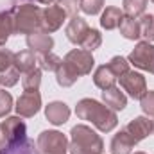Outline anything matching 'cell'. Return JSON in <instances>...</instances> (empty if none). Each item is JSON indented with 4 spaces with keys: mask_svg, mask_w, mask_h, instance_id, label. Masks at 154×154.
<instances>
[{
    "mask_svg": "<svg viewBox=\"0 0 154 154\" xmlns=\"http://www.w3.org/2000/svg\"><path fill=\"white\" fill-rule=\"evenodd\" d=\"M88 31H90V27H88L86 20L75 14V16H72V18L68 20L66 29H65V34H66V39H68L70 43L81 47V43H82V39H84V36H86Z\"/></svg>",
    "mask_w": 154,
    "mask_h": 154,
    "instance_id": "obj_12",
    "label": "cell"
},
{
    "mask_svg": "<svg viewBox=\"0 0 154 154\" xmlns=\"http://www.w3.org/2000/svg\"><path fill=\"white\" fill-rule=\"evenodd\" d=\"M75 115L81 120L91 122L100 133H111L118 125L116 111L109 109L106 104L95 99H81L75 106Z\"/></svg>",
    "mask_w": 154,
    "mask_h": 154,
    "instance_id": "obj_1",
    "label": "cell"
},
{
    "mask_svg": "<svg viewBox=\"0 0 154 154\" xmlns=\"http://www.w3.org/2000/svg\"><path fill=\"white\" fill-rule=\"evenodd\" d=\"M124 129L129 133V136L134 140V143H140L149 134H152V120L149 116H143V115L134 116Z\"/></svg>",
    "mask_w": 154,
    "mask_h": 154,
    "instance_id": "obj_10",
    "label": "cell"
},
{
    "mask_svg": "<svg viewBox=\"0 0 154 154\" xmlns=\"http://www.w3.org/2000/svg\"><path fill=\"white\" fill-rule=\"evenodd\" d=\"M66 11L57 5V4H52V5H47L43 9V16H41V31L52 34L56 31H59L66 20Z\"/></svg>",
    "mask_w": 154,
    "mask_h": 154,
    "instance_id": "obj_8",
    "label": "cell"
},
{
    "mask_svg": "<svg viewBox=\"0 0 154 154\" xmlns=\"http://www.w3.org/2000/svg\"><path fill=\"white\" fill-rule=\"evenodd\" d=\"M36 2H39V4H43V5H52V4H56L57 0H36Z\"/></svg>",
    "mask_w": 154,
    "mask_h": 154,
    "instance_id": "obj_36",
    "label": "cell"
},
{
    "mask_svg": "<svg viewBox=\"0 0 154 154\" xmlns=\"http://www.w3.org/2000/svg\"><path fill=\"white\" fill-rule=\"evenodd\" d=\"M151 2H152V4H154V0H151Z\"/></svg>",
    "mask_w": 154,
    "mask_h": 154,
    "instance_id": "obj_40",
    "label": "cell"
},
{
    "mask_svg": "<svg viewBox=\"0 0 154 154\" xmlns=\"http://www.w3.org/2000/svg\"><path fill=\"white\" fill-rule=\"evenodd\" d=\"M25 41H27L29 50H32L34 54H47V52H52L54 48V38L45 31H36L29 34Z\"/></svg>",
    "mask_w": 154,
    "mask_h": 154,
    "instance_id": "obj_13",
    "label": "cell"
},
{
    "mask_svg": "<svg viewBox=\"0 0 154 154\" xmlns=\"http://www.w3.org/2000/svg\"><path fill=\"white\" fill-rule=\"evenodd\" d=\"M11 34H14V20H13V13L9 11H2L0 13V47H4L7 43V39Z\"/></svg>",
    "mask_w": 154,
    "mask_h": 154,
    "instance_id": "obj_22",
    "label": "cell"
},
{
    "mask_svg": "<svg viewBox=\"0 0 154 154\" xmlns=\"http://www.w3.org/2000/svg\"><path fill=\"white\" fill-rule=\"evenodd\" d=\"M104 7V0H79V9L84 14H99Z\"/></svg>",
    "mask_w": 154,
    "mask_h": 154,
    "instance_id": "obj_30",
    "label": "cell"
},
{
    "mask_svg": "<svg viewBox=\"0 0 154 154\" xmlns=\"http://www.w3.org/2000/svg\"><path fill=\"white\" fill-rule=\"evenodd\" d=\"M54 74H56V81H57V84H59L61 88H70V86H74L77 82V79H79L77 72L68 65V63H65V61L59 65V68H57Z\"/></svg>",
    "mask_w": 154,
    "mask_h": 154,
    "instance_id": "obj_19",
    "label": "cell"
},
{
    "mask_svg": "<svg viewBox=\"0 0 154 154\" xmlns=\"http://www.w3.org/2000/svg\"><path fill=\"white\" fill-rule=\"evenodd\" d=\"M118 81H120V88L124 91H127V95L133 99L140 100L147 91V81H145L143 74H140V72L129 70L122 77H118Z\"/></svg>",
    "mask_w": 154,
    "mask_h": 154,
    "instance_id": "obj_7",
    "label": "cell"
},
{
    "mask_svg": "<svg viewBox=\"0 0 154 154\" xmlns=\"http://www.w3.org/2000/svg\"><path fill=\"white\" fill-rule=\"evenodd\" d=\"M41 16L43 9L34 4H20L13 11L14 20V34H32L36 31H41Z\"/></svg>",
    "mask_w": 154,
    "mask_h": 154,
    "instance_id": "obj_3",
    "label": "cell"
},
{
    "mask_svg": "<svg viewBox=\"0 0 154 154\" xmlns=\"http://www.w3.org/2000/svg\"><path fill=\"white\" fill-rule=\"evenodd\" d=\"M147 2H149V0H124V2H122V11H124L125 16L140 18V16L145 13Z\"/></svg>",
    "mask_w": 154,
    "mask_h": 154,
    "instance_id": "obj_24",
    "label": "cell"
},
{
    "mask_svg": "<svg viewBox=\"0 0 154 154\" xmlns=\"http://www.w3.org/2000/svg\"><path fill=\"white\" fill-rule=\"evenodd\" d=\"M100 45H102V34H100L97 29H90V31L86 32L84 39H82V43H81V48L93 52V50H97Z\"/></svg>",
    "mask_w": 154,
    "mask_h": 154,
    "instance_id": "obj_27",
    "label": "cell"
},
{
    "mask_svg": "<svg viewBox=\"0 0 154 154\" xmlns=\"http://www.w3.org/2000/svg\"><path fill=\"white\" fill-rule=\"evenodd\" d=\"M56 4L61 5L66 11V14H70V16H75L77 9H79V0H57Z\"/></svg>",
    "mask_w": 154,
    "mask_h": 154,
    "instance_id": "obj_34",
    "label": "cell"
},
{
    "mask_svg": "<svg viewBox=\"0 0 154 154\" xmlns=\"http://www.w3.org/2000/svg\"><path fill=\"white\" fill-rule=\"evenodd\" d=\"M7 147H9V138H7V134H5L4 125L0 124V151H4V149H7Z\"/></svg>",
    "mask_w": 154,
    "mask_h": 154,
    "instance_id": "obj_35",
    "label": "cell"
},
{
    "mask_svg": "<svg viewBox=\"0 0 154 154\" xmlns=\"http://www.w3.org/2000/svg\"><path fill=\"white\" fill-rule=\"evenodd\" d=\"M93 82H95L97 88L108 90V88L115 86L116 75L111 72V68H109L108 65H100V66H97L95 72H93Z\"/></svg>",
    "mask_w": 154,
    "mask_h": 154,
    "instance_id": "obj_17",
    "label": "cell"
},
{
    "mask_svg": "<svg viewBox=\"0 0 154 154\" xmlns=\"http://www.w3.org/2000/svg\"><path fill=\"white\" fill-rule=\"evenodd\" d=\"M36 54L32 52V50H20V52H16L14 54V66L18 68V72L20 74H25V72H29V70H32V68H36Z\"/></svg>",
    "mask_w": 154,
    "mask_h": 154,
    "instance_id": "obj_20",
    "label": "cell"
},
{
    "mask_svg": "<svg viewBox=\"0 0 154 154\" xmlns=\"http://www.w3.org/2000/svg\"><path fill=\"white\" fill-rule=\"evenodd\" d=\"M13 108H14V102H13L11 93L5 91V90H0V118L7 116Z\"/></svg>",
    "mask_w": 154,
    "mask_h": 154,
    "instance_id": "obj_31",
    "label": "cell"
},
{
    "mask_svg": "<svg viewBox=\"0 0 154 154\" xmlns=\"http://www.w3.org/2000/svg\"><path fill=\"white\" fill-rule=\"evenodd\" d=\"M65 63H68L74 70L77 72V75H88L91 74L93 66H95V59L91 56L90 50H84V48H74L70 50L65 57H63Z\"/></svg>",
    "mask_w": 154,
    "mask_h": 154,
    "instance_id": "obj_6",
    "label": "cell"
},
{
    "mask_svg": "<svg viewBox=\"0 0 154 154\" xmlns=\"http://www.w3.org/2000/svg\"><path fill=\"white\" fill-rule=\"evenodd\" d=\"M5 134L9 138V145L11 143H22L23 140H27V125L22 120V116H7L2 122Z\"/></svg>",
    "mask_w": 154,
    "mask_h": 154,
    "instance_id": "obj_11",
    "label": "cell"
},
{
    "mask_svg": "<svg viewBox=\"0 0 154 154\" xmlns=\"http://www.w3.org/2000/svg\"><path fill=\"white\" fill-rule=\"evenodd\" d=\"M124 18V11L120 7H115V5H109L104 9L102 16H100V27L106 29V31H113L120 25V20Z\"/></svg>",
    "mask_w": 154,
    "mask_h": 154,
    "instance_id": "obj_18",
    "label": "cell"
},
{
    "mask_svg": "<svg viewBox=\"0 0 154 154\" xmlns=\"http://www.w3.org/2000/svg\"><path fill=\"white\" fill-rule=\"evenodd\" d=\"M134 154H147V152H142V151H138V152H134Z\"/></svg>",
    "mask_w": 154,
    "mask_h": 154,
    "instance_id": "obj_38",
    "label": "cell"
},
{
    "mask_svg": "<svg viewBox=\"0 0 154 154\" xmlns=\"http://www.w3.org/2000/svg\"><path fill=\"white\" fill-rule=\"evenodd\" d=\"M134 140L129 136V133L125 129H120L115 136L111 138V143H109V151L111 154H131L133 147H134Z\"/></svg>",
    "mask_w": 154,
    "mask_h": 154,
    "instance_id": "obj_16",
    "label": "cell"
},
{
    "mask_svg": "<svg viewBox=\"0 0 154 154\" xmlns=\"http://www.w3.org/2000/svg\"><path fill=\"white\" fill-rule=\"evenodd\" d=\"M68 143V138L59 131H43L36 140V147L41 154H66Z\"/></svg>",
    "mask_w": 154,
    "mask_h": 154,
    "instance_id": "obj_4",
    "label": "cell"
},
{
    "mask_svg": "<svg viewBox=\"0 0 154 154\" xmlns=\"http://www.w3.org/2000/svg\"><path fill=\"white\" fill-rule=\"evenodd\" d=\"M39 84H41V68L39 66L25 72L22 77V86L25 91H38Z\"/></svg>",
    "mask_w": 154,
    "mask_h": 154,
    "instance_id": "obj_26",
    "label": "cell"
},
{
    "mask_svg": "<svg viewBox=\"0 0 154 154\" xmlns=\"http://www.w3.org/2000/svg\"><path fill=\"white\" fill-rule=\"evenodd\" d=\"M151 74H154V65H152V68H151Z\"/></svg>",
    "mask_w": 154,
    "mask_h": 154,
    "instance_id": "obj_39",
    "label": "cell"
},
{
    "mask_svg": "<svg viewBox=\"0 0 154 154\" xmlns=\"http://www.w3.org/2000/svg\"><path fill=\"white\" fill-rule=\"evenodd\" d=\"M102 102L113 111H122L127 106V97L118 86H111L108 90H102Z\"/></svg>",
    "mask_w": 154,
    "mask_h": 154,
    "instance_id": "obj_15",
    "label": "cell"
},
{
    "mask_svg": "<svg viewBox=\"0 0 154 154\" xmlns=\"http://www.w3.org/2000/svg\"><path fill=\"white\" fill-rule=\"evenodd\" d=\"M151 120H152V134H154V116L151 118Z\"/></svg>",
    "mask_w": 154,
    "mask_h": 154,
    "instance_id": "obj_37",
    "label": "cell"
},
{
    "mask_svg": "<svg viewBox=\"0 0 154 154\" xmlns=\"http://www.w3.org/2000/svg\"><path fill=\"white\" fill-rule=\"evenodd\" d=\"M36 63L45 72H56L59 68V65L63 63V59L59 56H56L54 52H47V54H36Z\"/></svg>",
    "mask_w": 154,
    "mask_h": 154,
    "instance_id": "obj_23",
    "label": "cell"
},
{
    "mask_svg": "<svg viewBox=\"0 0 154 154\" xmlns=\"http://www.w3.org/2000/svg\"><path fill=\"white\" fill-rule=\"evenodd\" d=\"M14 109H16L18 116H22V118L34 116L41 109V95H39V91H23L18 97V100L14 104Z\"/></svg>",
    "mask_w": 154,
    "mask_h": 154,
    "instance_id": "obj_9",
    "label": "cell"
},
{
    "mask_svg": "<svg viewBox=\"0 0 154 154\" xmlns=\"http://www.w3.org/2000/svg\"><path fill=\"white\" fill-rule=\"evenodd\" d=\"M129 65H133L134 68L138 70H145V72H151L154 65V45L151 41H138L133 48V52L129 54L127 57Z\"/></svg>",
    "mask_w": 154,
    "mask_h": 154,
    "instance_id": "obj_5",
    "label": "cell"
},
{
    "mask_svg": "<svg viewBox=\"0 0 154 154\" xmlns=\"http://www.w3.org/2000/svg\"><path fill=\"white\" fill-rule=\"evenodd\" d=\"M118 29H120V34L125 39H133L134 41V39L140 38V25H138V20L136 18H131V16H125L124 14V18L120 20Z\"/></svg>",
    "mask_w": 154,
    "mask_h": 154,
    "instance_id": "obj_21",
    "label": "cell"
},
{
    "mask_svg": "<svg viewBox=\"0 0 154 154\" xmlns=\"http://www.w3.org/2000/svg\"><path fill=\"white\" fill-rule=\"evenodd\" d=\"M70 154H102L104 142L97 131H93L86 124H77L70 131Z\"/></svg>",
    "mask_w": 154,
    "mask_h": 154,
    "instance_id": "obj_2",
    "label": "cell"
},
{
    "mask_svg": "<svg viewBox=\"0 0 154 154\" xmlns=\"http://www.w3.org/2000/svg\"><path fill=\"white\" fill-rule=\"evenodd\" d=\"M18 81H20V72L14 65L0 74V86H4V88H13Z\"/></svg>",
    "mask_w": 154,
    "mask_h": 154,
    "instance_id": "obj_29",
    "label": "cell"
},
{
    "mask_svg": "<svg viewBox=\"0 0 154 154\" xmlns=\"http://www.w3.org/2000/svg\"><path fill=\"white\" fill-rule=\"evenodd\" d=\"M108 66L111 68V72L116 75V79L122 77L125 72H129V61H127V57H122V56L111 57L109 63H108Z\"/></svg>",
    "mask_w": 154,
    "mask_h": 154,
    "instance_id": "obj_28",
    "label": "cell"
},
{
    "mask_svg": "<svg viewBox=\"0 0 154 154\" xmlns=\"http://www.w3.org/2000/svg\"><path fill=\"white\" fill-rule=\"evenodd\" d=\"M14 65V52L0 47V74L5 72L7 68H11Z\"/></svg>",
    "mask_w": 154,
    "mask_h": 154,
    "instance_id": "obj_33",
    "label": "cell"
},
{
    "mask_svg": "<svg viewBox=\"0 0 154 154\" xmlns=\"http://www.w3.org/2000/svg\"><path fill=\"white\" fill-rule=\"evenodd\" d=\"M140 106H142V111L149 118L154 116V90H147L145 95L140 99Z\"/></svg>",
    "mask_w": 154,
    "mask_h": 154,
    "instance_id": "obj_32",
    "label": "cell"
},
{
    "mask_svg": "<svg viewBox=\"0 0 154 154\" xmlns=\"http://www.w3.org/2000/svg\"><path fill=\"white\" fill-rule=\"evenodd\" d=\"M138 20L140 25V38H143L145 41H154V14H147L143 13Z\"/></svg>",
    "mask_w": 154,
    "mask_h": 154,
    "instance_id": "obj_25",
    "label": "cell"
},
{
    "mask_svg": "<svg viewBox=\"0 0 154 154\" xmlns=\"http://www.w3.org/2000/svg\"><path fill=\"white\" fill-rule=\"evenodd\" d=\"M45 116H47V120L52 125H63L70 118V108L65 102H61V100L48 102L45 106Z\"/></svg>",
    "mask_w": 154,
    "mask_h": 154,
    "instance_id": "obj_14",
    "label": "cell"
}]
</instances>
